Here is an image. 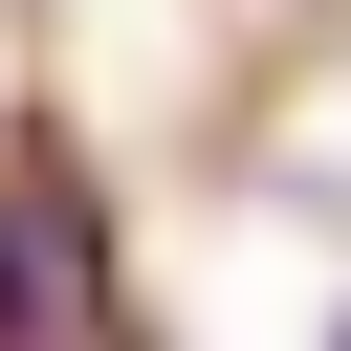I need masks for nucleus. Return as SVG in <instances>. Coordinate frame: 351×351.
<instances>
[{"label": "nucleus", "mask_w": 351, "mask_h": 351, "mask_svg": "<svg viewBox=\"0 0 351 351\" xmlns=\"http://www.w3.org/2000/svg\"><path fill=\"white\" fill-rule=\"evenodd\" d=\"M44 307H66V197L0 176V351H44Z\"/></svg>", "instance_id": "1"}, {"label": "nucleus", "mask_w": 351, "mask_h": 351, "mask_svg": "<svg viewBox=\"0 0 351 351\" xmlns=\"http://www.w3.org/2000/svg\"><path fill=\"white\" fill-rule=\"evenodd\" d=\"M329 351H351V329H329Z\"/></svg>", "instance_id": "2"}]
</instances>
